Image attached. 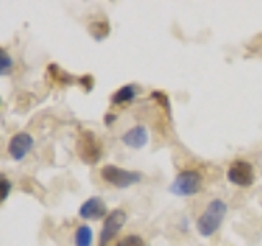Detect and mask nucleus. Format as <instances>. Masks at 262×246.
Wrapping results in <instances>:
<instances>
[{
	"mask_svg": "<svg viewBox=\"0 0 262 246\" xmlns=\"http://www.w3.org/2000/svg\"><path fill=\"white\" fill-rule=\"evenodd\" d=\"M228 212V205L221 199H213L202 212V215L196 220V232L203 238H210L215 235L221 223H223L225 215Z\"/></svg>",
	"mask_w": 262,
	"mask_h": 246,
	"instance_id": "f257e3e1",
	"label": "nucleus"
},
{
	"mask_svg": "<svg viewBox=\"0 0 262 246\" xmlns=\"http://www.w3.org/2000/svg\"><path fill=\"white\" fill-rule=\"evenodd\" d=\"M203 184V176L195 169H185L177 177L174 182L169 186V192L177 197H192L200 192Z\"/></svg>",
	"mask_w": 262,
	"mask_h": 246,
	"instance_id": "f03ea898",
	"label": "nucleus"
},
{
	"mask_svg": "<svg viewBox=\"0 0 262 246\" xmlns=\"http://www.w3.org/2000/svg\"><path fill=\"white\" fill-rule=\"evenodd\" d=\"M100 176L105 182H108L118 189H128L143 180V174L139 171L123 169L118 166H113V164H105L100 169Z\"/></svg>",
	"mask_w": 262,
	"mask_h": 246,
	"instance_id": "7ed1b4c3",
	"label": "nucleus"
},
{
	"mask_svg": "<svg viewBox=\"0 0 262 246\" xmlns=\"http://www.w3.org/2000/svg\"><path fill=\"white\" fill-rule=\"evenodd\" d=\"M77 156L85 164H95L102 158V143L90 130H82L77 138Z\"/></svg>",
	"mask_w": 262,
	"mask_h": 246,
	"instance_id": "20e7f679",
	"label": "nucleus"
},
{
	"mask_svg": "<svg viewBox=\"0 0 262 246\" xmlns=\"http://www.w3.org/2000/svg\"><path fill=\"white\" fill-rule=\"evenodd\" d=\"M226 177L231 184L237 186V187H249L254 184V168L252 164L248 161H233L229 164V168L226 171Z\"/></svg>",
	"mask_w": 262,
	"mask_h": 246,
	"instance_id": "39448f33",
	"label": "nucleus"
},
{
	"mask_svg": "<svg viewBox=\"0 0 262 246\" xmlns=\"http://www.w3.org/2000/svg\"><path fill=\"white\" fill-rule=\"evenodd\" d=\"M126 218H128L126 212L121 209H115L106 215V218L103 221V228L100 232V246H106L115 236L118 235L123 225L126 223Z\"/></svg>",
	"mask_w": 262,
	"mask_h": 246,
	"instance_id": "423d86ee",
	"label": "nucleus"
},
{
	"mask_svg": "<svg viewBox=\"0 0 262 246\" xmlns=\"http://www.w3.org/2000/svg\"><path fill=\"white\" fill-rule=\"evenodd\" d=\"M33 145H35L33 136L30 133H27V131H20V133H15L10 138L7 151L13 161H21L27 158V154L31 151Z\"/></svg>",
	"mask_w": 262,
	"mask_h": 246,
	"instance_id": "0eeeda50",
	"label": "nucleus"
},
{
	"mask_svg": "<svg viewBox=\"0 0 262 246\" xmlns=\"http://www.w3.org/2000/svg\"><path fill=\"white\" fill-rule=\"evenodd\" d=\"M121 141L131 150H143L149 141V133H147V128L144 125H136L123 133Z\"/></svg>",
	"mask_w": 262,
	"mask_h": 246,
	"instance_id": "6e6552de",
	"label": "nucleus"
},
{
	"mask_svg": "<svg viewBox=\"0 0 262 246\" xmlns=\"http://www.w3.org/2000/svg\"><path fill=\"white\" fill-rule=\"evenodd\" d=\"M106 215V205L100 197H90L79 209V217L84 220H100Z\"/></svg>",
	"mask_w": 262,
	"mask_h": 246,
	"instance_id": "1a4fd4ad",
	"label": "nucleus"
},
{
	"mask_svg": "<svg viewBox=\"0 0 262 246\" xmlns=\"http://www.w3.org/2000/svg\"><path fill=\"white\" fill-rule=\"evenodd\" d=\"M138 94V89L135 84H126L123 86L121 89H118L117 92L112 95V104L113 105H120V104H125V102H131L135 100V97Z\"/></svg>",
	"mask_w": 262,
	"mask_h": 246,
	"instance_id": "9d476101",
	"label": "nucleus"
},
{
	"mask_svg": "<svg viewBox=\"0 0 262 246\" xmlns=\"http://www.w3.org/2000/svg\"><path fill=\"white\" fill-rule=\"evenodd\" d=\"M90 36L97 41H102L105 38H108L110 35V23L106 20H97V22H92L87 27Z\"/></svg>",
	"mask_w": 262,
	"mask_h": 246,
	"instance_id": "9b49d317",
	"label": "nucleus"
},
{
	"mask_svg": "<svg viewBox=\"0 0 262 246\" xmlns=\"http://www.w3.org/2000/svg\"><path fill=\"white\" fill-rule=\"evenodd\" d=\"M94 232L89 225H79L74 235V243L76 246H92Z\"/></svg>",
	"mask_w": 262,
	"mask_h": 246,
	"instance_id": "f8f14e48",
	"label": "nucleus"
},
{
	"mask_svg": "<svg viewBox=\"0 0 262 246\" xmlns=\"http://www.w3.org/2000/svg\"><path fill=\"white\" fill-rule=\"evenodd\" d=\"M48 72H49V76L53 77V80L57 82V84H61V86H68V84H71V82L74 80V77L71 76L69 72L59 69L56 64H49L48 66Z\"/></svg>",
	"mask_w": 262,
	"mask_h": 246,
	"instance_id": "ddd939ff",
	"label": "nucleus"
},
{
	"mask_svg": "<svg viewBox=\"0 0 262 246\" xmlns=\"http://www.w3.org/2000/svg\"><path fill=\"white\" fill-rule=\"evenodd\" d=\"M117 246H146L144 240L138 235H128L125 238H121Z\"/></svg>",
	"mask_w": 262,
	"mask_h": 246,
	"instance_id": "4468645a",
	"label": "nucleus"
},
{
	"mask_svg": "<svg viewBox=\"0 0 262 246\" xmlns=\"http://www.w3.org/2000/svg\"><path fill=\"white\" fill-rule=\"evenodd\" d=\"M0 63H2L0 74H2V76H7V74L10 72L12 68H13V59L10 57V54L7 53V49H2V59H0Z\"/></svg>",
	"mask_w": 262,
	"mask_h": 246,
	"instance_id": "2eb2a0df",
	"label": "nucleus"
},
{
	"mask_svg": "<svg viewBox=\"0 0 262 246\" xmlns=\"http://www.w3.org/2000/svg\"><path fill=\"white\" fill-rule=\"evenodd\" d=\"M151 98H154L156 102L161 104L164 109H166L167 113H170V102H169V97L166 94L161 92V90H154V92L151 94Z\"/></svg>",
	"mask_w": 262,
	"mask_h": 246,
	"instance_id": "dca6fc26",
	"label": "nucleus"
},
{
	"mask_svg": "<svg viewBox=\"0 0 262 246\" xmlns=\"http://www.w3.org/2000/svg\"><path fill=\"white\" fill-rule=\"evenodd\" d=\"M79 84L85 87V92H90L94 89V77L90 74H85V76L79 77Z\"/></svg>",
	"mask_w": 262,
	"mask_h": 246,
	"instance_id": "f3484780",
	"label": "nucleus"
},
{
	"mask_svg": "<svg viewBox=\"0 0 262 246\" xmlns=\"http://www.w3.org/2000/svg\"><path fill=\"white\" fill-rule=\"evenodd\" d=\"M0 182H2V202H5L8 194H10V191H12V184H10V180H8L5 176H2Z\"/></svg>",
	"mask_w": 262,
	"mask_h": 246,
	"instance_id": "a211bd4d",
	"label": "nucleus"
},
{
	"mask_svg": "<svg viewBox=\"0 0 262 246\" xmlns=\"http://www.w3.org/2000/svg\"><path fill=\"white\" fill-rule=\"evenodd\" d=\"M105 125H112V123L117 120V115H112V113H108V115H105Z\"/></svg>",
	"mask_w": 262,
	"mask_h": 246,
	"instance_id": "6ab92c4d",
	"label": "nucleus"
}]
</instances>
